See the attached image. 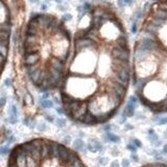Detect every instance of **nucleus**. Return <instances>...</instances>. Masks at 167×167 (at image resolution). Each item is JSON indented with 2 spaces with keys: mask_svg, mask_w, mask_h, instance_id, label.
<instances>
[{
  "mask_svg": "<svg viewBox=\"0 0 167 167\" xmlns=\"http://www.w3.org/2000/svg\"><path fill=\"white\" fill-rule=\"evenodd\" d=\"M55 123H57L58 127L63 128V127H65V125H66V119H64V118H58L57 121H55Z\"/></svg>",
  "mask_w": 167,
  "mask_h": 167,
  "instance_id": "f8f14e48",
  "label": "nucleus"
},
{
  "mask_svg": "<svg viewBox=\"0 0 167 167\" xmlns=\"http://www.w3.org/2000/svg\"><path fill=\"white\" fill-rule=\"evenodd\" d=\"M12 82H13L12 78H11V77H6V78L4 79V86L7 87V88H10V87L12 86Z\"/></svg>",
  "mask_w": 167,
  "mask_h": 167,
  "instance_id": "4be33fe9",
  "label": "nucleus"
},
{
  "mask_svg": "<svg viewBox=\"0 0 167 167\" xmlns=\"http://www.w3.org/2000/svg\"><path fill=\"white\" fill-rule=\"evenodd\" d=\"M45 1H51V0H45Z\"/></svg>",
  "mask_w": 167,
  "mask_h": 167,
  "instance_id": "79ce46f5",
  "label": "nucleus"
},
{
  "mask_svg": "<svg viewBox=\"0 0 167 167\" xmlns=\"http://www.w3.org/2000/svg\"><path fill=\"white\" fill-rule=\"evenodd\" d=\"M131 159H132L134 162H138V161H139V157L136 155V153H132V154H131Z\"/></svg>",
  "mask_w": 167,
  "mask_h": 167,
  "instance_id": "393cba45",
  "label": "nucleus"
},
{
  "mask_svg": "<svg viewBox=\"0 0 167 167\" xmlns=\"http://www.w3.org/2000/svg\"><path fill=\"white\" fill-rule=\"evenodd\" d=\"M57 113L58 114H60V115H63V114H65V111H64V108L62 107V108H57Z\"/></svg>",
  "mask_w": 167,
  "mask_h": 167,
  "instance_id": "c85d7f7f",
  "label": "nucleus"
},
{
  "mask_svg": "<svg viewBox=\"0 0 167 167\" xmlns=\"http://www.w3.org/2000/svg\"><path fill=\"white\" fill-rule=\"evenodd\" d=\"M103 149V146L101 143H99L98 141H91L88 144V150L91 153H97V151H101Z\"/></svg>",
  "mask_w": 167,
  "mask_h": 167,
  "instance_id": "f03ea898",
  "label": "nucleus"
},
{
  "mask_svg": "<svg viewBox=\"0 0 167 167\" xmlns=\"http://www.w3.org/2000/svg\"><path fill=\"white\" fill-rule=\"evenodd\" d=\"M166 134H167V130H166Z\"/></svg>",
  "mask_w": 167,
  "mask_h": 167,
  "instance_id": "37998d69",
  "label": "nucleus"
},
{
  "mask_svg": "<svg viewBox=\"0 0 167 167\" xmlns=\"http://www.w3.org/2000/svg\"><path fill=\"white\" fill-rule=\"evenodd\" d=\"M73 148L75 150H82L85 148V143H84L81 139H75L73 141Z\"/></svg>",
  "mask_w": 167,
  "mask_h": 167,
  "instance_id": "423d86ee",
  "label": "nucleus"
},
{
  "mask_svg": "<svg viewBox=\"0 0 167 167\" xmlns=\"http://www.w3.org/2000/svg\"><path fill=\"white\" fill-rule=\"evenodd\" d=\"M6 167H87L80 157L65 144L45 138L16 145Z\"/></svg>",
  "mask_w": 167,
  "mask_h": 167,
  "instance_id": "f257e3e1",
  "label": "nucleus"
},
{
  "mask_svg": "<svg viewBox=\"0 0 167 167\" xmlns=\"http://www.w3.org/2000/svg\"><path fill=\"white\" fill-rule=\"evenodd\" d=\"M6 103V95L4 92H2L1 94V97H0V105H1V108H3Z\"/></svg>",
  "mask_w": 167,
  "mask_h": 167,
  "instance_id": "4468645a",
  "label": "nucleus"
},
{
  "mask_svg": "<svg viewBox=\"0 0 167 167\" xmlns=\"http://www.w3.org/2000/svg\"><path fill=\"white\" fill-rule=\"evenodd\" d=\"M47 4H45V3H42L41 4V6H40V9H41V11L42 12H45V11H47Z\"/></svg>",
  "mask_w": 167,
  "mask_h": 167,
  "instance_id": "473e14b6",
  "label": "nucleus"
},
{
  "mask_svg": "<svg viewBox=\"0 0 167 167\" xmlns=\"http://www.w3.org/2000/svg\"><path fill=\"white\" fill-rule=\"evenodd\" d=\"M163 154H165V155H167V143L163 146Z\"/></svg>",
  "mask_w": 167,
  "mask_h": 167,
  "instance_id": "f704fd0d",
  "label": "nucleus"
},
{
  "mask_svg": "<svg viewBox=\"0 0 167 167\" xmlns=\"http://www.w3.org/2000/svg\"><path fill=\"white\" fill-rule=\"evenodd\" d=\"M58 9H59V10H61V11H65V7H64V6H62L61 4H59V5H58Z\"/></svg>",
  "mask_w": 167,
  "mask_h": 167,
  "instance_id": "58836bf2",
  "label": "nucleus"
},
{
  "mask_svg": "<svg viewBox=\"0 0 167 167\" xmlns=\"http://www.w3.org/2000/svg\"><path fill=\"white\" fill-rule=\"evenodd\" d=\"M124 3L125 5H131L133 3V0H124Z\"/></svg>",
  "mask_w": 167,
  "mask_h": 167,
  "instance_id": "72a5a7b5",
  "label": "nucleus"
},
{
  "mask_svg": "<svg viewBox=\"0 0 167 167\" xmlns=\"http://www.w3.org/2000/svg\"><path fill=\"white\" fill-rule=\"evenodd\" d=\"M48 98H49V93H48V92H43V94L41 95V99H40V100L48 99Z\"/></svg>",
  "mask_w": 167,
  "mask_h": 167,
  "instance_id": "cd10ccee",
  "label": "nucleus"
},
{
  "mask_svg": "<svg viewBox=\"0 0 167 167\" xmlns=\"http://www.w3.org/2000/svg\"><path fill=\"white\" fill-rule=\"evenodd\" d=\"M143 167H167V165L162 164V163H153V164H147Z\"/></svg>",
  "mask_w": 167,
  "mask_h": 167,
  "instance_id": "a211bd4d",
  "label": "nucleus"
},
{
  "mask_svg": "<svg viewBox=\"0 0 167 167\" xmlns=\"http://www.w3.org/2000/svg\"><path fill=\"white\" fill-rule=\"evenodd\" d=\"M63 142H64V144H69V143L71 142V137H70V136H66V137L63 139Z\"/></svg>",
  "mask_w": 167,
  "mask_h": 167,
  "instance_id": "bb28decb",
  "label": "nucleus"
},
{
  "mask_svg": "<svg viewBox=\"0 0 167 167\" xmlns=\"http://www.w3.org/2000/svg\"><path fill=\"white\" fill-rule=\"evenodd\" d=\"M133 143H134L137 147H141V146H142L141 141H140V140H138V139H134V140H133Z\"/></svg>",
  "mask_w": 167,
  "mask_h": 167,
  "instance_id": "a878e982",
  "label": "nucleus"
},
{
  "mask_svg": "<svg viewBox=\"0 0 167 167\" xmlns=\"http://www.w3.org/2000/svg\"><path fill=\"white\" fill-rule=\"evenodd\" d=\"M23 123H24V124H26V125H29V121H28V119L25 118V119L23 120Z\"/></svg>",
  "mask_w": 167,
  "mask_h": 167,
  "instance_id": "e433bc0d",
  "label": "nucleus"
},
{
  "mask_svg": "<svg viewBox=\"0 0 167 167\" xmlns=\"http://www.w3.org/2000/svg\"><path fill=\"white\" fill-rule=\"evenodd\" d=\"M110 130H111V125H105V126H104V131L110 132Z\"/></svg>",
  "mask_w": 167,
  "mask_h": 167,
  "instance_id": "4c0bfd02",
  "label": "nucleus"
},
{
  "mask_svg": "<svg viewBox=\"0 0 167 167\" xmlns=\"http://www.w3.org/2000/svg\"><path fill=\"white\" fill-rule=\"evenodd\" d=\"M131 32H132V34H137V32H138V24H137V21H134V22L132 23Z\"/></svg>",
  "mask_w": 167,
  "mask_h": 167,
  "instance_id": "dca6fc26",
  "label": "nucleus"
},
{
  "mask_svg": "<svg viewBox=\"0 0 167 167\" xmlns=\"http://www.w3.org/2000/svg\"><path fill=\"white\" fill-rule=\"evenodd\" d=\"M72 19H73V16L71 15V14H69V13H67V14H64L63 16H62V21L65 23V22H70V21H72Z\"/></svg>",
  "mask_w": 167,
  "mask_h": 167,
  "instance_id": "9b49d317",
  "label": "nucleus"
},
{
  "mask_svg": "<svg viewBox=\"0 0 167 167\" xmlns=\"http://www.w3.org/2000/svg\"><path fill=\"white\" fill-rule=\"evenodd\" d=\"M45 118H46V120L49 121V122H53V121H54V118H53V116H51V115H46Z\"/></svg>",
  "mask_w": 167,
  "mask_h": 167,
  "instance_id": "2f4dec72",
  "label": "nucleus"
},
{
  "mask_svg": "<svg viewBox=\"0 0 167 167\" xmlns=\"http://www.w3.org/2000/svg\"><path fill=\"white\" fill-rule=\"evenodd\" d=\"M108 162H109V159L105 158V157H100V158H98V163H99L101 166H105V165L108 164Z\"/></svg>",
  "mask_w": 167,
  "mask_h": 167,
  "instance_id": "2eb2a0df",
  "label": "nucleus"
},
{
  "mask_svg": "<svg viewBox=\"0 0 167 167\" xmlns=\"http://www.w3.org/2000/svg\"><path fill=\"white\" fill-rule=\"evenodd\" d=\"M18 121V116H15V115H10L9 117V122L12 123V124H16Z\"/></svg>",
  "mask_w": 167,
  "mask_h": 167,
  "instance_id": "6ab92c4d",
  "label": "nucleus"
},
{
  "mask_svg": "<svg viewBox=\"0 0 167 167\" xmlns=\"http://www.w3.org/2000/svg\"><path fill=\"white\" fill-rule=\"evenodd\" d=\"M157 122H158V124H159V125H164V124H167V117H162V118H159Z\"/></svg>",
  "mask_w": 167,
  "mask_h": 167,
  "instance_id": "412c9836",
  "label": "nucleus"
},
{
  "mask_svg": "<svg viewBox=\"0 0 167 167\" xmlns=\"http://www.w3.org/2000/svg\"><path fill=\"white\" fill-rule=\"evenodd\" d=\"M155 145H156V146H160V145H161V140H158V141L155 143Z\"/></svg>",
  "mask_w": 167,
  "mask_h": 167,
  "instance_id": "a19ab883",
  "label": "nucleus"
},
{
  "mask_svg": "<svg viewBox=\"0 0 167 167\" xmlns=\"http://www.w3.org/2000/svg\"><path fill=\"white\" fill-rule=\"evenodd\" d=\"M111 167H120V164L118 163V161H112V162H111V165H110Z\"/></svg>",
  "mask_w": 167,
  "mask_h": 167,
  "instance_id": "c756f323",
  "label": "nucleus"
},
{
  "mask_svg": "<svg viewBox=\"0 0 167 167\" xmlns=\"http://www.w3.org/2000/svg\"><path fill=\"white\" fill-rule=\"evenodd\" d=\"M135 108H136V105H134V104L130 103V102H126L124 112H123V115L125 117H132V116H134V114H135Z\"/></svg>",
  "mask_w": 167,
  "mask_h": 167,
  "instance_id": "7ed1b4c3",
  "label": "nucleus"
},
{
  "mask_svg": "<svg viewBox=\"0 0 167 167\" xmlns=\"http://www.w3.org/2000/svg\"><path fill=\"white\" fill-rule=\"evenodd\" d=\"M138 96L137 95H132V96H130V98H128V101L127 102H130V103H132V104H134V105H136L137 104V102H138Z\"/></svg>",
  "mask_w": 167,
  "mask_h": 167,
  "instance_id": "ddd939ff",
  "label": "nucleus"
},
{
  "mask_svg": "<svg viewBox=\"0 0 167 167\" xmlns=\"http://www.w3.org/2000/svg\"><path fill=\"white\" fill-rule=\"evenodd\" d=\"M37 128H38L39 132H45L46 128H47V126H46V124H45L44 122H40V123H38Z\"/></svg>",
  "mask_w": 167,
  "mask_h": 167,
  "instance_id": "f3484780",
  "label": "nucleus"
},
{
  "mask_svg": "<svg viewBox=\"0 0 167 167\" xmlns=\"http://www.w3.org/2000/svg\"><path fill=\"white\" fill-rule=\"evenodd\" d=\"M6 142H7V144H10V143H12V142H14L15 141V138H14V136L11 134V135H9L7 137H6Z\"/></svg>",
  "mask_w": 167,
  "mask_h": 167,
  "instance_id": "5701e85b",
  "label": "nucleus"
},
{
  "mask_svg": "<svg viewBox=\"0 0 167 167\" xmlns=\"http://www.w3.org/2000/svg\"><path fill=\"white\" fill-rule=\"evenodd\" d=\"M147 139L151 142V143H156L158 140H159V136L156 134V132L153 130V128H150V130H148V136H147Z\"/></svg>",
  "mask_w": 167,
  "mask_h": 167,
  "instance_id": "39448f33",
  "label": "nucleus"
},
{
  "mask_svg": "<svg viewBox=\"0 0 167 167\" xmlns=\"http://www.w3.org/2000/svg\"><path fill=\"white\" fill-rule=\"evenodd\" d=\"M39 1H40V0H29V2L33 3V4H38Z\"/></svg>",
  "mask_w": 167,
  "mask_h": 167,
  "instance_id": "c9c22d12",
  "label": "nucleus"
},
{
  "mask_svg": "<svg viewBox=\"0 0 167 167\" xmlns=\"http://www.w3.org/2000/svg\"><path fill=\"white\" fill-rule=\"evenodd\" d=\"M142 16H143V12L140 11V10H138V11H136V12L134 13L133 19H134L135 21H138V20H140V19L142 18Z\"/></svg>",
  "mask_w": 167,
  "mask_h": 167,
  "instance_id": "9d476101",
  "label": "nucleus"
},
{
  "mask_svg": "<svg viewBox=\"0 0 167 167\" xmlns=\"http://www.w3.org/2000/svg\"><path fill=\"white\" fill-rule=\"evenodd\" d=\"M117 5L119 6V7H123V6H125V3H124V0H117Z\"/></svg>",
  "mask_w": 167,
  "mask_h": 167,
  "instance_id": "7c9ffc66",
  "label": "nucleus"
},
{
  "mask_svg": "<svg viewBox=\"0 0 167 167\" xmlns=\"http://www.w3.org/2000/svg\"><path fill=\"white\" fill-rule=\"evenodd\" d=\"M54 1L57 2L58 4H62V3H63V1H64V0H54Z\"/></svg>",
  "mask_w": 167,
  "mask_h": 167,
  "instance_id": "ea45409f",
  "label": "nucleus"
},
{
  "mask_svg": "<svg viewBox=\"0 0 167 167\" xmlns=\"http://www.w3.org/2000/svg\"><path fill=\"white\" fill-rule=\"evenodd\" d=\"M107 139L110 141V142H113V143H118L120 142V138L115 135V134H112L111 132H108L107 133Z\"/></svg>",
  "mask_w": 167,
  "mask_h": 167,
  "instance_id": "0eeeda50",
  "label": "nucleus"
},
{
  "mask_svg": "<svg viewBox=\"0 0 167 167\" xmlns=\"http://www.w3.org/2000/svg\"><path fill=\"white\" fill-rule=\"evenodd\" d=\"M9 153H11L9 145H1L0 146V154H1V156H6Z\"/></svg>",
  "mask_w": 167,
  "mask_h": 167,
  "instance_id": "1a4fd4ad",
  "label": "nucleus"
},
{
  "mask_svg": "<svg viewBox=\"0 0 167 167\" xmlns=\"http://www.w3.org/2000/svg\"><path fill=\"white\" fill-rule=\"evenodd\" d=\"M126 148H127V149H130V150H131L132 153H136V151H137V148H138V147H137V146H136V145H135L134 143H130V144H127Z\"/></svg>",
  "mask_w": 167,
  "mask_h": 167,
  "instance_id": "aec40b11",
  "label": "nucleus"
},
{
  "mask_svg": "<svg viewBox=\"0 0 167 167\" xmlns=\"http://www.w3.org/2000/svg\"><path fill=\"white\" fill-rule=\"evenodd\" d=\"M9 112H10V115H15V116H18V109H17V105L12 103L10 105V109H9Z\"/></svg>",
  "mask_w": 167,
  "mask_h": 167,
  "instance_id": "6e6552de",
  "label": "nucleus"
},
{
  "mask_svg": "<svg viewBox=\"0 0 167 167\" xmlns=\"http://www.w3.org/2000/svg\"><path fill=\"white\" fill-rule=\"evenodd\" d=\"M40 105L43 109H51V108H53L54 102H53V100H51L49 98L48 99H43V100H40Z\"/></svg>",
  "mask_w": 167,
  "mask_h": 167,
  "instance_id": "20e7f679",
  "label": "nucleus"
},
{
  "mask_svg": "<svg viewBox=\"0 0 167 167\" xmlns=\"http://www.w3.org/2000/svg\"><path fill=\"white\" fill-rule=\"evenodd\" d=\"M130 161L127 160V159H123L122 161H121V166L122 167H130Z\"/></svg>",
  "mask_w": 167,
  "mask_h": 167,
  "instance_id": "b1692460",
  "label": "nucleus"
}]
</instances>
